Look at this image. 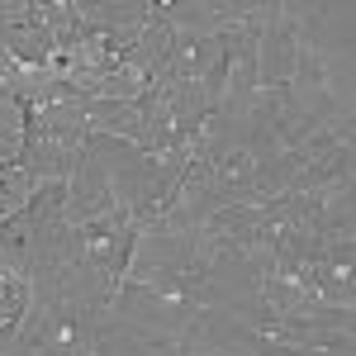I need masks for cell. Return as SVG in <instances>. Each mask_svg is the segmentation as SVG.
Returning <instances> with one entry per match:
<instances>
[{"instance_id": "obj_1", "label": "cell", "mask_w": 356, "mask_h": 356, "mask_svg": "<svg viewBox=\"0 0 356 356\" xmlns=\"http://www.w3.org/2000/svg\"><path fill=\"white\" fill-rule=\"evenodd\" d=\"M24 129H29V110L0 90V162H19L24 152Z\"/></svg>"}]
</instances>
